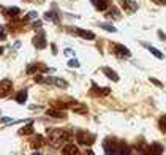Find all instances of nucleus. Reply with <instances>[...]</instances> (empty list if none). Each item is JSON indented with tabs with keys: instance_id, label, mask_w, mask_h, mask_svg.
<instances>
[{
	"instance_id": "f257e3e1",
	"label": "nucleus",
	"mask_w": 166,
	"mask_h": 155,
	"mask_svg": "<svg viewBox=\"0 0 166 155\" xmlns=\"http://www.w3.org/2000/svg\"><path fill=\"white\" fill-rule=\"evenodd\" d=\"M68 139H70V133L65 131V130H52V131H49V135H48L49 146H52L55 149H59L60 146H63Z\"/></svg>"
},
{
	"instance_id": "f03ea898",
	"label": "nucleus",
	"mask_w": 166,
	"mask_h": 155,
	"mask_svg": "<svg viewBox=\"0 0 166 155\" xmlns=\"http://www.w3.org/2000/svg\"><path fill=\"white\" fill-rule=\"evenodd\" d=\"M76 139H78V143L82 144V146H92L95 143V135L87 133V131H78Z\"/></svg>"
},
{
	"instance_id": "7ed1b4c3",
	"label": "nucleus",
	"mask_w": 166,
	"mask_h": 155,
	"mask_svg": "<svg viewBox=\"0 0 166 155\" xmlns=\"http://www.w3.org/2000/svg\"><path fill=\"white\" fill-rule=\"evenodd\" d=\"M68 109H71L75 114H87V106L84 103H81V101H76V100H73V101L68 103Z\"/></svg>"
},
{
	"instance_id": "20e7f679",
	"label": "nucleus",
	"mask_w": 166,
	"mask_h": 155,
	"mask_svg": "<svg viewBox=\"0 0 166 155\" xmlns=\"http://www.w3.org/2000/svg\"><path fill=\"white\" fill-rule=\"evenodd\" d=\"M11 87H13V83L10 79H2L0 81V98L8 97L10 92H11Z\"/></svg>"
},
{
	"instance_id": "39448f33",
	"label": "nucleus",
	"mask_w": 166,
	"mask_h": 155,
	"mask_svg": "<svg viewBox=\"0 0 166 155\" xmlns=\"http://www.w3.org/2000/svg\"><path fill=\"white\" fill-rule=\"evenodd\" d=\"M120 5L123 8V11L128 13V14H133V13H136V10H138V3L135 0H120Z\"/></svg>"
},
{
	"instance_id": "423d86ee",
	"label": "nucleus",
	"mask_w": 166,
	"mask_h": 155,
	"mask_svg": "<svg viewBox=\"0 0 166 155\" xmlns=\"http://www.w3.org/2000/svg\"><path fill=\"white\" fill-rule=\"evenodd\" d=\"M142 154H144V155H161V154H163V147H161V144L154 143V144L147 146Z\"/></svg>"
},
{
	"instance_id": "0eeeda50",
	"label": "nucleus",
	"mask_w": 166,
	"mask_h": 155,
	"mask_svg": "<svg viewBox=\"0 0 166 155\" xmlns=\"http://www.w3.org/2000/svg\"><path fill=\"white\" fill-rule=\"evenodd\" d=\"M33 46L36 49H44L46 48V38H44V32L40 30L38 35L33 36Z\"/></svg>"
},
{
	"instance_id": "6e6552de",
	"label": "nucleus",
	"mask_w": 166,
	"mask_h": 155,
	"mask_svg": "<svg viewBox=\"0 0 166 155\" xmlns=\"http://www.w3.org/2000/svg\"><path fill=\"white\" fill-rule=\"evenodd\" d=\"M46 114L51 117H55V119H65L67 114L63 112V109H57V108H49L46 109Z\"/></svg>"
},
{
	"instance_id": "1a4fd4ad",
	"label": "nucleus",
	"mask_w": 166,
	"mask_h": 155,
	"mask_svg": "<svg viewBox=\"0 0 166 155\" xmlns=\"http://www.w3.org/2000/svg\"><path fill=\"white\" fill-rule=\"evenodd\" d=\"M62 155H81V152H79V149H78V146L67 144L62 150Z\"/></svg>"
},
{
	"instance_id": "9d476101",
	"label": "nucleus",
	"mask_w": 166,
	"mask_h": 155,
	"mask_svg": "<svg viewBox=\"0 0 166 155\" xmlns=\"http://www.w3.org/2000/svg\"><path fill=\"white\" fill-rule=\"evenodd\" d=\"M114 49H116V54H117V56H120V57H130L131 56L130 49L125 48L123 44H114Z\"/></svg>"
},
{
	"instance_id": "9b49d317",
	"label": "nucleus",
	"mask_w": 166,
	"mask_h": 155,
	"mask_svg": "<svg viewBox=\"0 0 166 155\" xmlns=\"http://www.w3.org/2000/svg\"><path fill=\"white\" fill-rule=\"evenodd\" d=\"M92 3L98 11H104L109 8V0H92Z\"/></svg>"
},
{
	"instance_id": "f8f14e48",
	"label": "nucleus",
	"mask_w": 166,
	"mask_h": 155,
	"mask_svg": "<svg viewBox=\"0 0 166 155\" xmlns=\"http://www.w3.org/2000/svg\"><path fill=\"white\" fill-rule=\"evenodd\" d=\"M76 33L81 36V38H86V40H95V33L90 30H84V29H76Z\"/></svg>"
},
{
	"instance_id": "ddd939ff",
	"label": "nucleus",
	"mask_w": 166,
	"mask_h": 155,
	"mask_svg": "<svg viewBox=\"0 0 166 155\" xmlns=\"http://www.w3.org/2000/svg\"><path fill=\"white\" fill-rule=\"evenodd\" d=\"M103 73H104V75H106V76H108V78H109V79L116 81V83H117V81H119V75H117V73H116V71H114V70H111V68H108V67H104V68H103Z\"/></svg>"
},
{
	"instance_id": "4468645a",
	"label": "nucleus",
	"mask_w": 166,
	"mask_h": 155,
	"mask_svg": "<svg viewBox=\"0 0 166 155\" xmlns=\"http://www.w3.org/2000/svg\"><path fill=\"white\" fill-rule=\"evenodd\" d=\"M48 68H46L44 65H40V63H35V65H32L27 68V73L29 75H32V73H36V71H46Z\"/></svg>"
},
{
	"instance_id": "2eb2a0df",
	"label": "nucleus",
	"mask_w": 166,
	"mask_h": 155,
	"mask_svg": "<svg viewBox=\"0 0 166 155\" xmlns=\"http://www.w3.org/2000/svg\"><path fill=\"white\" fill-rule=\"evenodd\" d=\"M44 143H46V139L43 138V136H41V135H36V136H35V139L32 141V147L38 149V147H41V146H43Z\"/></svg>"
},
{
	"instance_id": "dca6fc26",
	"label": "nucleus",
	"mask_w": 166,
	"mask_h": 155,
	"mask_svg": "<svg viewBox=\"0 0 166 155\" xmlns=\"http://www.w3.org/2000/svg\"><path fill=\"white\" fill-rule=\"evenodd\" d=\"M27 95H29V92H27L25 89H24V90H21V92L16 95V101L19 103V104H24V103L27 101Z\"/></svg>"
},
{
	"instance_id": "f3484780",
	"label": "nucleus",
	"mask_w": 166,
	"mask_h": 155,
	"mask_svg": "<svg viewBox=\"0 0 166 155\" xmlns=\"http://www.w3.org/2000/svg\"><path fill=\"white\" fill-rule=\"evenodd\" d=\"M92 87H94V90H95V93H98V95H108V93H111V89L109 87H96V84L95 83H92Z\"/></svg>"
},
{
	"instance_id": "a211bd4d",
	"label": "nucleus",
	"mask_w": 166,
	"mask_h": 155,
	"mask_svg": "<svg viewBox=\"0 0 166 155\" xmlns=\"http://www.w3.org/2000/svg\"><path fill=\"white\" fill-rule=\"evenodd\" d=\"M33 125H32V124H27L25 127H22V128L19 130V135H22V136H27V135H32V133H33Z\"/></svg>"
},
{
	"instance_id": "6ab92c4d",
	"label": "nucleus",
	"mask_w": 166,
	"mask_h": 155,
	"mask_svg": "<svg viewBox=\"0 0 166 155\" xmlns=\"http://www.w3.org/2000/svg\"><path fill=\"white\" fill-rule=\"evenodd\" d=\"M35 83H38V84H49V83H52V79L48 76H41V75H36L35 76Z\"/></svg>"
},
{
	"instance_id": "aec40b11",
	"label": "nucleus",
	"mask_w": 166,
	"mask_h": 155,
	"mask_svg": "<svg viewBox=\"0 0 166 155\" xmlns=\"http://www.w3.org/2000/svg\"><path fill=\"white\" fill-rule=\"evenodd\" d=\"M146 46H147V49H149V51L152 52V54H154V56L157 57V59H160V60H161V59H163L165 56H163V54H161L160 51H158V49H157V48H154V46H150V44H146Z\"/></svg>"
},
{
	"instance_id": "412c9836",
	"label": "nucleus",
	"mask_w": 166,
	"mask_h": 155,
	"mask_svg": "<svg viewBox=\"0 0 166 155\" xmlns=\"http://www.w3.org/2000/svg\"><path fill=\"white\" fill-rule=\"evenodd\" d=\"M52 108H57V109H67V108H68V103L60 101V100H54V101H52Z\"/></svg>"
},
{
	"instance_id": "4be33fe9",
	"label": "nucleus",
	"mask_w": 166,
	"mask_h": 155,
	"mask_svg": "<svg viewBox=\"0 0 166 155\" xmlns=\"http://www.w3.org/2000/svg\"><path fill=\"white\" fill-rule=\"evenodd\" d=\"M158 128H160L161 133H166V114L160 117V120H158Z\"/></svg>"
},
{
	"instance_id": "5701e85b",
	"label": "nucleus",
	"mask_w": 166,
	"mask_h": 155,
	"mask_svg": "<svg viewBox=\"0 0 166 155\" xmlns=\"http://www.w3.org/2000/svg\"><path fill=\"white\" fill-rule=\"evenodd\" d=\"M98 25H100V27H101V29H103V30L112 32V33H114V32H116V27H114V25H111V24H104V22H100Z\"/></svg>"
},
{
	"instance_id": "b1692460",
	"label": "nucleus",
	"mask_w": 166,
	"mask_h": 155,
	"mask_svg": "<svg viewBox=\"0 0 166 155\" xmlns=\"http://www.w3.org/2000/svg\"><path fill=\"white\" fill-rule=\"evenodd\" d=\"M54 83H55V85H57V87H62V89H67V87H68V83H67V81H63V79H60V78L54 79Z\"/></svg>"
},
{
	"instance_id": "393cba45",
	"label": "nucleus",
	"mask_w": 166,
	"mask_h": 155,
	"mask_svg": "<svg viewBox=\"0 0 166 155\" xmlns=\"http://www.w3.org/2000/svg\"><path fill=\"white\" fill-rule=\"evenodd\" d=\"M44 19H51V21H55V22H57L59 17H57V14H55L54 11H48V13H44Z\"/></svg>"
},
{
	"instance_id": "a878e982",
	"label": "nucleus",
	"mask_w": 166,
	"mask_h": 155,
	"mask_svg": "<svg viewBox=\"0 0 166 155\" xmlns=\"http://www.w3.org/2000/svg\"><path fill=\"white\" fill-rule=\"evenodd\" d=\"M19 8H17V7H11V8H8V10H7V14H10V16H13V17H14V16H17V14H19Z\"/></svg>"
},
{
	"instance_id": "bb28decb",
	"label": "nucleus",
	"mask_w": 166,
	"mask_h": 155,
	"mask_svg": "<svg viewBox=\"0 0 166 155\" xmlns=\"http://www.w3.org/2000/svg\"><path fill=\"white\" fill-rule=\"evenodd\" d=\"M109 17H114V19H120V14H119V10H117V8H111V10H109V14H108Z\"/></svg>"
},
{
	"instance_id": "cd10ccee",
	"label": "nucleus",
	"mask_w": 166,
	"mask_h": 155,
	"mask_svg": "<svg viewBox=\"0 0 166 155\" xmlns=\"http://www.w3.org/2000/svg\"><path fill=\"white\" fill-rule=\"evenodd\" d=\"M5 38H7V27L0 25V40H5Z\"/></svg>"
},
{
	"instance_id": "c85d7f7f",
	"label": "nucleus",
	"mask_w": 166,
	"mask_h": 155,
	"mask_svg": "<svg viewBox=\"0 0 166 155\" xmlns=\"http://www.w3.org/2000/svg\"><path fill=\"white\" fill-rule=\"evenodd\" d=\"M36 16H38V14H36V13H35V11H30V13H29V14H27V16L24 17V21H30V19H36Z\"/></svg>"
},
{
	"instance_id": "c756f323",
	"label": "nucleus",
	"mask_w": 166,
	"mask_h": 155,
	"mask_svg": "<svg viewBox=\"0 0 166 155\" xmlns=\"http://www.w3.org/2000/svg\"><path fill=\"white\" fill-rule=\"evenodd\" d=\"M68 67H75V68H78V67H79V62H78L76 59H71V60L68 62Z\"/></svg>"
},
{
	"instance_id": "7c9ffc66",
	"label": "nucleus",
	"mask_w": 166,
	"mask_h": 155,
	"mask_svg": "<svg viewBox=\"0 0 166 155\" xmlns=\"http://www.w3.org/2000/svg\"><path fill=\"white\" fill-rule=\"evenodd\" d=\"M150 83H154L155 85H158V87H163V84H161L158 79H155V78H150Z\"/></svg>"
},
{
	"instance_id": "2f4dec72",
	"label": "nucleus",
	"mask_w": 166,
	"mask_h": 155,
	"mask_svg": "<svg viewBox=\"0 0 166 155\" xmlns=\"http://www.w3.org/2000/svg\"><path fill=\"white\" fill-rule=\"evenodd\" d=\"M152 2H154V3H157V5H166V0H152Z\"/></svg>"
},
{
	"instance_id": "473e14b6",
	"label": "nucleus",
	"mask_w": 166,
	"mask_h": 155,
	"mask_svg": "<svg viewBox=\"0 0 166 155\" xmlns=\"http://www.w3.org/2000/svg\"><path fill=\"white\" fill-rule=\"evenodd\" d=\"M86 155H95V152H94L92 149H87V150H86Z\"/></svg>"
},
{
	"instance_id": "72a5a7b5",
	"label": "nucleus",
	"mask_w": 166,
	"mask_h": 155,
	"mask_svg": "<svg viewBox=\"0 0 166 155\" xmlns=\"http://www.w3.org/2000/svg\"><path fill=\"white\" fill-rule=\"evenodd\" d=\"M2 52H3V48H0V56H2Z\"/></svg>"
},
{
	"instance_id": "f704fd0d",
	"label": "nucleus",
	"mask_w": 166,
	"mask_h": 155,
	"mask_svg": "<svg viewBox=\"0 0 166 155\" xmlns=\"http://www.w3.org/2000/svg\"><path fill=\"white\" fill-rule=\"evenodd\" d=\"M32 155H41L40 152H35V154H32Z\"/></svg>"
}]
</instances>
